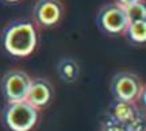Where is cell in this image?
<instances>
[{
  "mask_svg": "<svg viewBox=\"0 0 146 131\" xmlns=\"http://www.w3.org/2000/svg\"><path fill=\"white\" fill-rule=\"evenodd\" d=\"M39 120V110L29 101L7 103L1 111V123L8 131H31Z\"/></svg>",
  "mask_w": 146,
  "mask_h": 131,
  "instance_id": "2",
  "label": "cell"
},
{
  "mask_svg": "<svg viewBox=\"0 0 146 131\" xmlns=\"http://www.w3.org/2000/svg\"><path fill=\"white\" fill-rule=\"evenodd\" d=\"M96 23L100 31L106 35H119L125 34L126 28L129 26V19L126 15L125 7L118 3H108L103 5L96 16Z\"/></svg>",
  "mask_w": 146,
  "mask_h": 131,
  "instance_id": "4",
  "label": "cell"
},
{
  "mask_svg": "<svg viewBox=\"0 0 146 131\" xmlns=\"http://www.w3.org/2000/svg\"><path fill=\"white\" fill-rule=\"evenodd\" d=\"M139 1H143V0H115V3L120 4L122 7H127V5L135 4V3H139Z\"/></svg>",
  "mask_w": 146,
  "mask_h": 131,
  "instance_id": "11",
  "label": "cell"
},
{
  "mask_svg": "<svg viewBox=\"0 0 146 131\" xmlns=\"http://www.w3.org/2000/svg\"><path fill=\"white\" fill-rule=\"evenodd\" d=\"M53 96H54V89L50 81L42 77L31 79L29 91L26 95V101H29L33 107L41 111L52 103Z\"/></svg>",
  "mask_w": 146,
  "mask_h": 131,
  "instance_id": "7",
  "label": "cell"
},
{
  "mask_svg": "<svg viewBox=\"0 0 146 131\" xmlns=\"http://www.w3.org/2000/svg\"><path fill=\"white\" fill-rule=\"evenodd\" d=\"M64 16V5L60 0H36L33 18L36 24L52 27L57 24Z\"/></svg>",
  "mask_w": 146,
  "mask_h": 131,
  "instance_id": "6",
  "label": "cell"
},
{
  "mask_svg": "<svg viewBox=\"0 0 146 131\" xmlns=\"http://www.w3.org/2000/svg\"><path fill=\"white\" fill-rule=\"evenodd\" d=\"M1 46L12 57H27L38 45V32L30 21H14L1 32Z\"/></svg>",
  "mask_w": 146,
  "mask_h": 131,
  "instance_id": "1",
  "label": "cell"
},
{
  "mask_svg": "<svg viewBox=\"0 0 146 131\" xmlns=\"http://www.w3.org/2000/svg\"><path fill=\"white\" fill-rule=\"evenodd\" d=\"M57 73L65 83H74L78 79L80 66L72 58H61L57 64Z\"/></svg>",
  "mask_w": 146,
  "mask_h": 131,
  "instance_id": "8",
  "label": "cell"
},
{
  "mask_svg": "<svg viewBox=\"0 0 146 131\" xmlns=\"http://www.w3.org/2000/svg\"><path fill=\"white\" fill-rule=\"evenodd\" d=\"M126 38L135 45L145 43L146 41V22H133L125 31Z\"/></svg>",
  "mask_w": 146,
  "mask_h": 131,
  "instance_id": "9",
  "label": "cell"
},
{
  "mask_svg": "<svg viewBox=\"0 0 146 131\" xmlns=\"http://www.w3.org/2000/svg\"><path fill=\"white\" fill-rule=\"evenodd\" d=\"M111 93L115 101L122 103H137L143 95V84L135 73L131 72H118L114 74L110 84Z\"/></svg>",
  "mask_w": 146,
  "mask_h": 131,
  "instance_id": "3",
  "label": "cell"
},
{
  "mask_svg": "<svg viewBox=\"0 0 146 131\" xmlns=\"http://www.w3.org/2000/svg\"><path fill=\"white\" fill-rule=\"evenodd\" d=\"M31 83V77L21 69H11L5 72L0 87L1 93L7 103H15L26 100V95Z\"/></svg>",
  "mask_w": 146,
  "mask_h": 131,
  "instance_id": "5",
  "label": "cell"
},
{
  "mask_svg": "<svg viewBox=\"0 0 146 131\" xmlns=\"http://www.w3.org/2000/svg\"><path fill=\"white\" fill-rule=\"evenodd\" d=\"M5 1H8V3H16V1H19V0H5Z\"/></svg>",
  "mask_w": 146,
  "mask_h": 131,
  "instance_id": "12",
  "label": "cell"
},
{
  "mask_svg": "<svg viewBox=\"0 0 146 131\" xmlns=\"http://www.w3.org/2000/svg\"><path fill=\"white\" fill-rule=\"evenodd\" d=\"M126 15L129 19V23L133 22H146V7L145 1H139L135 4L125 7Z\"/></svg>",
  "mask_w": 146,
  "mask_h": 131,
  "instance_id": "10",
  "label": "cell"
}]
</instances>
